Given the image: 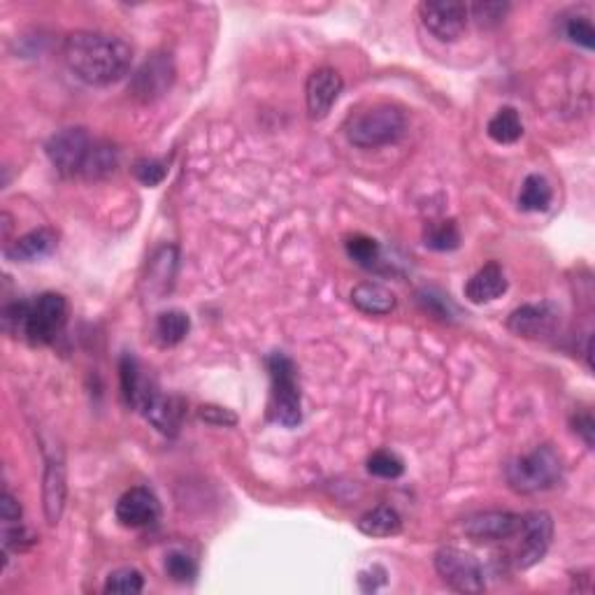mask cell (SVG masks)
<instances>
[{"instance_id":"cell-8","label":"cell","mask_w":595,"mask_h":595,"mask_svg":"<svg viewBox=\"0 0 595 595\" xmlns=\"http://www.w3.org/2000/svg\"><path fill=\"white\" fill-rule=\"evenodd\" d=\"M419 17L428 33L440 42L461 40L470 21V10L458 0H430L419 5Z\"/></svg>"},{"instance_id":"cell-11","label":"cell","mask_w":595,"mask_h":595,"mask_svg":"<svg viewBox=\"0 0 595 595\" xmlns=\"http://www.w3.org/2000/svg\"><path fill=\"white\" fill-rule=\"evenodd\" d=\"M558 310L551 303L540 305H523L519 310H514L507 319V328L519 338L528 340H542L556 333L558 328Z\"/></svg>"},{"instance_id":"cell-12","label":"cell","mask_w":595,"mask_h":595,"mask_svg":"<svg viewBox=\"0 0 595 595\" xmlns=\"http://www.w3.org/2000/svg\"><path fill=\"white\" fill-rule=\"evenodd\" d=\"M523 516L512 512L477 514L463 523L465 535L475 542H505L519 537Z\"/></svg>"},{"instance_id":"cell-28","label":"cell","mask_w":595,"mask_h":595,"mask_svg":"<svg viewBox=\"0 0 595 595\" xmlns=\"http://www.w3.org/2000/svg\"><path fill=\"white\" fill-rule=\"evenodd\" d=\"M347 254L358 265H363V268H375L379 263V256H382V247H379L377 240L368 238V235H354V238L347 240Z\"/></svg>"},{"instance_id":"cell-18","label":"cell","mask_w":595,"mask_h":595,"mask_svg":"<svg viewBox=\"0 0 595 595\" xmlns=\"http://www.w3.org/2000/svg\"><path fill=\"white\" fill-rule=\"evenodd\" d=\"M507 291V277L498 263H486L465 284V298L475 305L491 303Z\"/></svg>"},{"instance_id":"cell-17","label":"cell","mask_w":595,"mask_h":595,"mask_svg":"<svg viewBox=\"0 0 595 595\" xmlns=\"http://www.w3.org/2000/svg\"><path fill=\"white\" fill-rule=\"evenodd\" d=\"M66 465L63 458H49L45 470V486H42V500H45V516L47 521L56 526L63 516L66 507Z\"/></svg>"},{"instance_id":"cell-26","label":"cell","mask_w":595,"mask_h":595,"mask_svg":"<svg viewBox=\"0 0 595 595\" xmlns=\"http://www.w3.org/2000/svg\"><path fill=\"white\" fill-rule=\"evenodd\" d=\"M424 245L433 252H454L461 245V233H458L456 221H433L424 231Z\"/></svg>"},{"instance_id":"cell-27","label":"cell","mask_w":595,"mask_h":595,"mask_svg":"<svg viewBox=\"0 0 595 595\" xmlns=\"http://www.w3.org/2000/svg\"><path fill=\"white\" fill-rule=\"evenodd\" d=\"M145 589V577L135 568H119L114 570L105 582V593H121V595H135Z\"/></svg>"},{"instance_id":"cell-7","label":"cell","mask_w":595,"mask_h":595,"mask_svg":"<svg viewBox=\"0 0 595 595\" xmlns=\"http://www.w3.org/2000/svg\"><path fill=\"white\" fill-rule=\"evenodd\" d=\"M91 135L84 128H63L52 140L47 142L45 152L47 159L52 161V166L61 172L63 177H82L84 163L89 159L91 152Z\"/></svg>"},{"instance_id":"cell-1","label":"cell","mask_w":595,"mask_h":595,"mask_svg":"<svg viewBox=\"0 0 595 595\" xmlns=\"http://www.w3.org/2000/svg\"><path fill=\"white\" fill-rule=\"evenodd\" d=\"M63 61L77 80L89 86H112L131 70L133 49L117 35L75 31L63 42Z\"/></svg>"},{"instance_id":"cell-2","label":"cell","mask_w":595,"mask_h":595,"mask_svg":"<svg viewBox=\"0 0 595 595\" xmlns=\"http://www.w3.org/2000/svg\"><path fill=\"white\" fill-rule=\"evenodd\" d=\"M347 140L361 149L393 145L407 131V119L396 105H372L347 121Z\"/></svg>"},{"instance_id":"cell-35","label":"cell","mask_w":595,"mask_h":595,"mask_svg":"<svg viewBox=\"0 0 595 595\" xmlns=\"http://www.w3.org/2000/svg\"><path fill=\"white\" fill-rule=\"evenodd\" d=\"M0 519L3 523H19L21 521V507L12 498L10 491L3 493V503H0Z\"/></svg>"},{"instance_id":"cell-16","label":"cell","mask_w":595,"mask_h":595,"mask_svg":"<svg viewBox=\"0 0 595 595\" xmlns=\"http://www.w3.org/2000/svg\"><path fill=\"white\" fill-rule=\"evenodd\" d=\"M56 247H59V235H56V231H52V228H38V231L21 235L19 240L7 245L5 258L14 263H33L52 254Z\"/></svg>"},{"instance_id":"cell-22","label":"cell","mask_w":595,"mask_h":595,"mask_svg":"<svg viewBox=\"0 0 595 595\" xmlns=\"http://www.w3.org/2000/svg\"><path fill=\"white\" fill-rule=\"evenodd\" d=\"M119 168V149L112 142L93 140L89 159L84 163L82 177L84 179H105Z\"/></svg>"},{"instance_id":"cell-4","label":"cell","mask_w":595,"mask_h":595,"mask_svg":"<svg viewBox=\"0 0 595 595\" xmlns=\"http://www.w3.org/2000/svg\"><path fill=\"white\" fill-rule=\"evenodd\" d=\"M268 370L272 379V417L284 428H296L303 421L296 365L289 356L272 354L268 358Z\"/></svg>"},{"instance_id":"cell-33","label":"cell","mask_w":595,"mask_h":595,"mask_svg":"<svg viewBox=\"0 0 595 595\" xmlns=\"http://www.w3.org/2000/svg\"><path fill=\"white\" fill-rule=\"evenodd\" d=\"M472 12V17L477 19L479 26H496L500 21L505 19L507 14V5H500V3H475L472 7H468Z\"/></svg>"},{"instance_id":"cell-5","label":"cell","mask_w":595,"mask_h":595,"mask_svg":"<svg viewBox=\"0 0 595 595\" xmlns=\"http://www.w3.org/2000/svg\"><path fill=\"white\" fill-rule=\"evenodd\" d=\"M68 324V300L61 293H42L26 300L21 338L31 344H52Z\"/></svg>"},{"instance_id":"cell-19","label":"cell","mask_w":595,"mask_h":595,"mask_svg":"<svg viewBox=\"0 0 595 595\" xmlns=\"http://www.w3.org/2000/svg\"><path fill=\"white\" fill-rule=\"evenodd\" d=\"M119 375H121V389H124L126 403L135 407V410H140L149 393L156 389V382L147 375L145 370H142L138 358H133V356L121 358Z\"/></svg>"},{"instance_id":"cell-29","label":"cell","mask_w":595,"mask_h":595,"mask_svg":"<svg viewBox=\"0 0 595 595\" xmlns=\"http://www.w3.org/2000/svg\"><path fill=\"white\" fill-rule=\"evenodd\" d=\"M368 472L379 479H398L403 477L405 463L396 454H391V451H375L368 458Z\"/></svg>"},{"instance_id":"cell-3","label":"cell","mask_w":595,"mask_h":595,"mask_svg":"<svg viewBox=\"0 0 595 595\" xmlns=\"http://www.w3.org/2000/svg\"><path fill=\"white\" fill-rule=\"evenodd\" d=\"M507 482L516 493H540L561 482L563 461L554 447L544 444L530 454L516 458L505 470Z\"/></svg>"},{"instance_id":"cell-6","label":"cell","mask_w":595,"mask_h":595,"mask_svg":"<svg viewBox=\"0 0 595 595\" xmlns=\"http://www.w3.org/2000/svg\"><path fill=\"white\" fill-rule=\"evenodd\" d=\"M435 570L442 582L458 593H482L486 589L482 565L463 549L444 547L437 551Z\"/></svg>"},{"instance_id":"cell-20","label":"cell","mask_w":595,"mask_h":595,"mask_svg":"<svg viewBox=\"0 0 595 595\" xmlns=\"http://www.w3.org/2000/svg\"><path fill=\"white\" fill-rule=\"evenodd\" d=\"M351 303L358 312L370 314V317H384L396 310V296L382 284L363 282L351 289Z\"/></svg>"},{"instance_id":"cell-31","label":"cell","mask_w":595,"mask_h":595,"mask_svg":"<svg viewBox=\"0 0 595 595\" xmlns=\"http://www.w3.org/2000/svg\"><path fill=\"white\" fill-rule=\"evenodd\" d=\"M133 175L140 184L159 186L168 177V166L159 159H140L133 166Z\"/></svg>"},{"instance_id":"cell-24","label":"cell","mask_w":595,"mask_h":595,"mask_svg":"<svg viewBox=\"0 0 595 595\" xmlns=\"http://www.w3.org/2000/svg\"><path fill=\"white\" fill-rule=\"evenodd\" d=\"M191 331V319L189 314L182 310H168L159 314L156 319V338L163 344V347H175V344L182 342Z\"/></svg>"},{"instance_id":"cell-23","label":"cell","mask_w":595,"mask_h":595,"mask_svg":"<svg viewBox=\"0 0 595 595\" xmlns=\"http://www.w3.org/2000/svg\"><path fill=\"white\" fill-rule=\"evenodd\" d=\"M486 133H489V138L498 142V145H514V142H519L523 135L519 112H516L514 107H503V110L489 121Z\"/></svg>"},{"instance_id":"cell-15","label":"cell","mask_w":595,"mask_h":595,"mask_svg":"<svg viewBox=\"0 0 595 595\" xmlns=\"http://www.w3.org/2000/svg\"><path fill=\"white\" fill-rule=\"evenodd\" d=\"M140 412L145 414L149 424H152L156 430H161L163 435H177L179 426H182L184 405L179 398L163 396L159 386H156V389L147 396L145 403H142Z\"/></svg>"},{"instance_id":"cell-13","label":"cell","mask_w":595,"mask_h":595,"mask_svg":"<svg viewBox=\"0 0 595 595\" xmlns=\"http://www.w3.org/2000/svg\"><path fill=\"white\" fill-rule=\"evenodd\" d=\"M342 86L344 82L335 68H317L310 77H307L305 100H307V112H310L312 119L319 121L328 117V112H331L333 105L338 103Z\"/></svg>"},{"instance_id":"cell-30","label":"cell","mask_w":595,"mask_h":595,"mask_svg":"<svg viewBox=\"0 0 595 595\" xmlns=\"http://www.w3.org/2000/svg\"><path fill=\"white\" fill-rule=\"evenodd\" d=\"M166 572L170 579H175L179 584H186L196 579L198 565L191 556H186L184 551H170L166 556Z\"/></svg>"},{"instance_id":"cell-9","label":"cell","mask_w":595,"mask_h":595,"mask_svg":"<svg viewBox=\"0 0 595 595\" xmlns=\"http://www.w3.org/2000/svg\"><path fill=\"white\" fill-rule=\"evenodd\" d=\"M175 61L170 54H152L142 66L135 70L131 80V93L140 103H154L166 96L175 84Z\"/></svg>"},{"instance_id":"cell-21","label":"cell","mask_w":595,"mask_h":595,"mask_svg":"<svg viewBox=\"0 0 595 595\" xmlns=\"http://www.w3.org/2000/svg\"><path fill=\"white\" fill-rule=\"evenodd\" d=\"M356 528L368 537H393L403 530V519L389 505H379L375 510L365 512L356 521Z\"/></svg>"},{"instance_id":"cell-34","label":"cell","mask_w":595,"mask_h":595,"mask_svg":"<svg viewBox=\"0 0 595 595\" xmlns=\"http://www.w3.org/2000/svg\"><path fill=\"white\" fill-rule=\"evenodd\" d=\"M200 419L207 421L212 426H233L238 417L233 412L224 410V407H214V405H205L200 407Z\"/></svg>"},{"instance_id":"cell-14","label":"cell","mask_w":595,"mask_h":595,"mask_svg":"<svg viewBox=\"0 0 595 595\" xmlns=\"http://www.w3.org/2000/svg\"><path fill=\"white\" fill-rule=\"evenodd\" d=\"M117 521L126 528H147L159 519L161 505L159 498L154 496V491L145 489V486H135V489L126 491L119 498L117 507H114Z\"/></svg>"},{"instance_id":"cell-32","label":"cell","mask_w":595,"mask_h":595,"mask_svg":"<svg viewBox=\"0 0 595 595\" xmlns=\"http://www.w3.org/2000/svg\"><path fill=\"white\" fill-rule=\"evenodd\" d=\"M565 35H568L572 42H577L579 47H584V49L595 47L593 24L586 17H572L568 24H565Z\"/></svg>"},{"instance_id":"cell-36","label":"cell","mask_w":595,"mask_h":595,"mask_svg":"<svg viewBox=\"0 0 595 595\" xmlns=\"http://www.w3.org/2000/svg\"><path fill=\"white\" fill-rule=\"evenodd\" d=\"M575 430L579 435L584 437V442L593 447V435H595V424H593V417L591 414H582V417L575 419Z\"/></svg>"},{"instance_id":"cell-25","label":"cell","mask_w":595,"mask_h":595,"mask_svg":"<svg viewBox=\"0 0 595 595\" xmlns=\"http://www.w3.org/2000/svg\"><path fill=\"white\" fill-rule=\"evenodd\" d=\"M551 203V186L542 175H528L519 193V207L523 212H544Z\"/></svg>"},{"instance_id":"cell-10","label":"cell","mask_w":595,"mask_h":595,"mask_svg":"<svg viewBox=\"0 0 595 595\" xmlns=\"http://www.w3.org/2000/svg\"><path fill=\"white\" fill-rule=\"evenodd\" d=\"M521 544L516 549L514 563L519 570H528L537 565L549 551L551 537H554V521L547 512H528L523 514L521 526Z\"/></svg>"}]
</instances>
